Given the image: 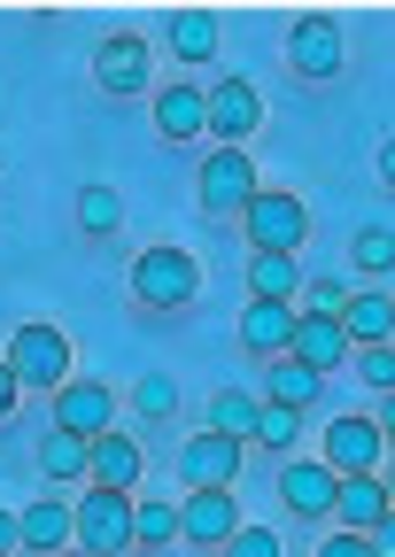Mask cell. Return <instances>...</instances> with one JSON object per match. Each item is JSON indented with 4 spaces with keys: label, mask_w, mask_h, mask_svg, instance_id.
<instances>
[{
    "label": "cell",
    "mask_w": 395,
    "mask_h": 557,
    "mask_svg": "<svg viewBox=\"0 0 395 557\" xmlns=\"http://www.w3.org/2000/svg\"><path fill=\"white\" fill-rule=\"evenodd\" d=\"M194 295H202V263H194V248L163 240V248L132 256V302H140V310H186Z\"/></svg>",
    "instance_id": "1"
},
{
    "label": "cell",
    "mask_w": 395,
    "mask_h": 557,
    "mask_svg": "<svg viewBox=\"0 0 395 557\" xmlns=\"http://www.w3.org/2000/svg\"><path fill=\"white\" fill-rule=\"evenodd\" d=\"M240 233H248V248L303 256V240H310V209H303V194H287V186H256L248 209H240Z\"/></svg>",
    "instance_id": "2"
},
{
    "label": "cell",
    "mask_w": 395,
    "mask_h": 557,
    "mask_svg": "<svg viewBox=\"0 0 395 557\" xmlns=\"http://www.w3.org/2000/svg\"><path fill=\"white\" fill-rule=\"evenodd\" d=\"M71 542L86 557H124L132 549V496H109V487H86L71 504Z\"/></svg>",
    "instance_id": "3"
},
{
    "label": "cell",
    "mask_w": 395,
    "mask_h": 557,
    "mask_svg": "<svg viewBox=\"0 0 395 557\" xmlns=\"http://www.w3.org/2000/svg\"><path fill=\"white\" fill-rule=\"evenodd\" d=\"M256 124H263V94H256L248 78H218V86H202V132L218 139V148H248Z\"/></svg>",
    "instance_id": "4"
},
{
    "label": "cell",
    "mask_w": 395,
    "mask_h": 557,
    "mask_svg": "<svg viewBox=\"0 0 395 557\" xmlns=\"http://www.w3.org/2000/svg\"><path fill=\"white\" fill-rule=\"evenodd\" d=\"M9 372H16V387H62V380H78L71 372V341H62L54 325H16V341H9Z\"/></svg>",
    "instance_id": "5"
},
{
    "label": "cell",
    "mask_w": 395,
    "mask_h": 557,
    "mask_svg": "<svg viewBox=\"0 0 395 557\" xmlns=\"http://www.w3.org/2000/svg\"><path fill=\"white\" fill-rule=\"evenodd\" d=\"M318 465L334 472V480H349V472H380V465H387V426H380V418H334V426H325Z\"/></svg>",
    "instance_id": "6"
},
{
    "label": "cell",
    "mask_w": 395,
    "mask_h": 557,
    "mask_svg": "<svg viewBox=\"0 0 395 557\" xmlns=\"http://www.w3.org/2000/svg\"><path fill=\"white\" fill-rule=\"evenodd\" d=\"M194 186H202V209H210V218H240L248 194H256L263 178H256L248 148H210V156H202V178H194Z\"/></svg>",
    "instance_id": "7"
},
{
    "label": "cell",
    "mask_w": 395,
    "mask_h": 557,
    "mask_svg": "<svg viewBox=\"0 0 395 557\" xmlns=\"http://www.w3.org/2000/svg\"><path fill=\"white\" fill-rule=\"evenodd\" d=\"M240 449L248 442H233V434H186L178 442V480L186 487H240Z\"/></svg>",
    "instance_id": "8"
},
{
    "label": "cell",
    "mask_w": 395,
    "mask_h": 557,
    "mask_svg": "<svg viewBox=\"0 0 395 557\" xmlns=\"http://www.w3.org/2000/svg\"><path fill=\"white\" fill-rule=\"evenodd\" d=\"M54 426L78 434V442L116 434V395H109L101 380H62V387H54Z\"/></svg>",
    "instance_id": "9"
},
{
    "label": "cell",
    "mask_w": 395,
    "mask_h": 557,
    "mask_svg": "<svg viewBox=\"0 0 395 557\" xmlns=\"http://www.w3.org/2000/svg\"><path fill=\"white\" fill-rule=\"evenodd\" d=\"M233 527H240V496H233V487H186V496H178V534L186 542L225 549Z\"/></svg>",
    "instance_id": "10"
},
{
    "label": "cell",
    "mask_w": 395,
    "mask_h": 557,
    "mask_svg": "<svg viewBox=\"0 0 395 557\" xmlns=\"http://www.w3.org/2000/svg\"><path fill=\"white\" fill-rule=\"evenodd\" d=\"M148 39H132V32H116V39H101V54H94V86L109 94V101H124V94H148Z\"/></svg>",
    "instance_id": "11"
},
{
    "label": "cell",
    "mask_w": 395,
    "mask_h": 557,
    "mask_svg": "<svg viewBox=\"0 0 395 557\" xmlns=\"http://www.w3.org/2000/svg\"><path fill=\"white\" fill-rule=\"evenodd\" d=\"M287 62H295V78L325 86V78L342 70V24H334V16H303V24L287 32Z\"/></svg>",
    "instance_id": "12"
},
{
    "label": "cell",
    "mask_w": 395,
    "mask_h": 557,
    "mask_svg": "<svg viewBox=\"0 0 395 557\" xmlns=\"http://www.w3.org/2000/svg\"><path fill=\"white\" fill-rule=\"evenodd\" d=\"M140 442L132 434H94L86 442V487H109V496H132V487H140Z\"/></svg>",
    "instance_id": "13"
},
{
    "label": "cell",
    "mask_w": 395,
    "mask_h": 557,
    "mask_svg": "<svg viewBox=\"0 0 395 557\" xmlns=\"http://www.w3.org/2000/svg\"><path fill=\"white\" fill-rule=\"evenodd\" d=\"M325 519H342V534L387 527V472H349V480H334V511H325Z\"/></svg>",
    "instance_id": "14"
},
{
    "label": "cell",
    "mask_w": 395,
    "mask_h": 557,
    "mask_svg": "<svg viewBox=\"0 0 395 557\" xmlns=\"http://www.w3.org/2000/svg\"><path fill=\"white\" fill-rule=\"evenodd\" d=\"M295 318H303V302H248V310H240V348H248L256 364L287 357V341H295Z\"/></svg>",
    "instance_id": "15"
},
{
    "label": "cell",
    "mask_w": 395,
    "mask_h": 557,
    "mask_svg": "<svg viewBox=\"0 0 395 557\" xmlns=\"http://www.w3.org/2000/svg\"><path fill=\"white\" fill-rule=\"evenodd\" d=\"M280 504L295 519H325V511H334V472H325L318 457H287L280 465Z\"/></svg>",
    "instance_id": "16"
},
{
    "label": "cell",
    "mask_w": 395,
    "mask_h": 557,
    "mask_svg": "<svg viewBox=\"0 0 395 557\" xmlns=\"http://www.w3.org/2000/svg\"><path fill=\"white\" fill-rule=\"evenodd\" d=\"M287 357H295L303 372L325 380V372H342V364H349V341H342L334 318H310V310H303V318H295V341H287Z\"/></svg>",
    "instance_id": "17"
},
{
    "label": "cell",
    "mask_w": 395,
    "mask_h": 557,
    "mask_svg": "<svg viewBox=\"0 0 395 557\" xmlns=\"http://www.w3.org/2000/svg\"><path fill=\"white\" fill-rule=\"evenodd\" d=\"M248 302H303V256H248Z\"/></svg>",
    "instance_id": "18"
},
{
    "label": "cell",
    "mask_w": 395,
    "mask_h": 557,
    "mask_svg": "<svg viewBox=\"0 0 395 557\" xmlns=\"http://www.w3.org/2000/svg\"><path fill=\"white\" fill-rule=\"evenodd\" d=\"M16 534H24V549H32V557H54V549H71V504H62V496H39V504H24V511H16Z\"/></svg>",
    "instance_id": "19"
},
{
    "label": "cell",
    "mask_w": 395,
    "mask_h": 557,
    "mask_svg": "<svg viewBox=\"0 0 395 557\" xmlns=\"http://www.w3.org/2000/svg\"><path fill=\"white\" fill-rule=\"evenodd\" d=\"M334 325H342V341H349V348H387V325H395V318H387V295L372 287V295H349Z\"/></svg>",
    "instance_id": "20"
},
{
    "label": "cell",
    "mask_w": 395,
    "mask_h": 557,
    "mask_svg": "<svg viewBox=\"0 0 395 557\" xmlns=\"http://www.w3.org/2000/svg\"><path fill=\"white\" fill-rule=\"evenodd\" d=\"M156 132L171 139V148L178 139H202V86H163L156 94Z\"/></svg>",
    "instance_id": "21"
},
{
    "label": "cell",
    "mask_w": 395,
    "mask_h": 557,
    "mask_svg": "<svg viewBox=\"0 0 395 557\" xmlns=\"http://www.w3.org/2000/svg\"><path fill=\"white\" fill-rule=\"evenodd\" d=\"M318 387H325L318 372H303L295 357H272V372H263V395H256V403H280V410H310V403H318Z\"/></svg>",
    "instance_id": "22"
},
{
    "label": "cell",
    "mask_w": 395,
    "mask_h": 557,
    "mask_svg": "<svg viewBox=\"0 0 395 557\" xmlns=\"http://www.w3.org/2000/svg\"><path fill=\"white\" fill-rule=\"evenodd\" d=\"M178 542V496H132V549Z\"/></svg>",
    "instance_id": "23"
},
{
    "label": "cell",
    "mask_w": 395,
    "mask_h": 557,
    "mask_svg": "<svg viewBox=\"0 0 395 557\" xmlns=\"http://www.w3.org/2000/svg\"><path fill=\"white\" fill-rule=\"evenodd\" d=\"M218 39H225V24H218L210 9L171 16V47H178V62H210V54H218Z\"/></svg>",
    "instance_id": "24"
},
{
    "label": "cell",
    "mask_w": 395,
    "mask_h": 557,
    "mask_svg": "<svg viewBox=\"0 0 395 557\" xmlns=\"http://www.w3.org/2000/svg\"><path fill=\"white\" fill-rule=\"evenodd\" d=\"M116 225H124V194L116 186H78V233L109 240Z\"/></svg>",
    "instance_id": "25"
},
{
    "label": "cell",
    "mask_w": 395,
    "mask_h": 557,
    "mask_svg": "<svg viewBox=\"0 0 395 557\" xmlns=\"http://www.w3.org/2000/svg\"><path fill=\"white\" fill-rule=\"evenodd\" d=\"M210 434H233V442L256 434V395L248 387H218L210 395Z\"/></svg>",
    "instance_id": "26"
},
{
    "label": "cell",
    "mask_w": 395,
    "mask_h": 557,
    "mask_svg": "<svg viewBox=\"0 0 395 557\" xmlns=\"http://www.w3.org/2000/svg\"><path fill=\"white\" fill-rule=\"evenodd\" d=\"M39 472H47V480H86V442L62 434V426H47V434H39Z\"/></svg>",
    "instance_id": "27"
},
{
    "label": "cell",
    "mask_w": 395,
    "mask_h": 557,
    "mask_svg": "<svg viewBox=\"0 0 395 557\" xmlns=\"http://www.w3.org/2000/svg\"><path fill=\"white\" fill-rule=\"evenodd\" d=\"M295 434H303V410H280V403H256V449H272V457H287L295 449Z\"/></svg>",
    "instance_id": "28"
},
{
    "label": "cell",
    "mask_w": 395,
    "mask_h": 557,
    "mask_svg": "<svg viewBox=\"0 0 395 557\" xmlns=\"http://www.w3.org/2000/svg\"><path fill=\"white\" fill-rule=\"evenodd\" d=\"M387 263H395V233H387V218L357 225V271H365V278H387Z\"/></svg>",
    "instance_id": "29"
},
{
    "label": "cell",
    "mask_w": 395,
    "mask_h": 557,
    "mask_svg": "<svg viewBox=\"0 0 395 557\" xmlns=\"http://www.w3.org/2000/svg\"><path fill=\"white\" fill-rule=\"evenodd\" d=\"M132 410H140V418H171L178 410V380L171 372H140V380H132Z\"/></svg>",
    "instance_id": "30"
},
{
    "label": "cell",
    "mask_w": 395,
    "mask_h": 557,
    "mask_svg": "<svg viewBox=\"0 0 395 557\" xmlns=\"http://www.w3.org/2000/svg\"><path fill=\"white\" fill-rule=\"evenodd\" d=\"M225 557H280V534H272V527H248V519H240V527L225 534Z\"/></svg>",
    "instance_id": "31"
},
{
    "label": "cell",
    "mask_w": 395,
    "mask_h": 557,
    "mask_svg": "<svg viewBox=\"0 0 395 557\" xmlns=\"http://www.w3.org/2000/svg\"><path fill=\"white\" fill-rule=\"evenodd\" d=\"M357 364H365V387L395 395V348H357Z\"/></svg>",
    "instance_id": "32"
},
{
    "label": "cell",
    "mask_w": 395,
    "mask_h": 557,
    "mask_svg": "<svg viewBox=\"0 0 395 557\" xmlns=\"http://www.w3.org/2000/svg\"><path fill=\"white\" fill-rule=\"evenodd\" d=\"M342 302H349L342 278H310V318H342Z\"/></svg>",
    "instance_id": "33"
},
{
    "label": "cell",
    "mask_w": 395,
    "mask_h": 557,
    "mask_svg": "<svg viewBox=\"0 0 395 557\" xmlns=\"http://www.w3.org/2000/svg\"><path fill=\"white\" fill-rule=\"evenodd\" d=\"M318 557H380L372 534H334V542H318Z\"/></svg>",
    "instance_id": "34"
},
{
    "label": "cell",
    "mask_w": 395,
    "mask_h": 557,
    "mask_svg": "<svg viewBox=\"0 0 395 557\" xmlns=\"http://www.w3.org/2000/svg\"><path fill=\"white\" fill-rule=\"evenodd\" d=\"M16 403H24V387H16V372H9V357H0V418H16Z\"/></svg>",
    "instance_id": "35"
},
{
    "label": "cell",
    "mask_w": 395,
    "mask_h": 557,
    "mask_svg": "<svg viewBox=\"0 0 395 557\" xmlns=\"http://www.w3.org/2000/svg\"><path fill=\"white\" fill-rule=\"evenodd\" d=\"M24 549V534H16V511H0V557H16Z\"/></svg>",
    "instance_id": "36"
},
{
    "label": "cell",
    "mask_w": 395,
    "mask_h": 557,
    "mask_svg": "<svg viewBox=\"0 0 395 557\" xmlns=\"http://www.w3.org/2000/svg\"><path fill=\"white\" fill-rule=\"evenodd\" d=\"M54 557H86V549H78V542H71V549H54Z\"/></svg>",
    "instance_id": "37"
}]
</instances>
